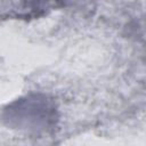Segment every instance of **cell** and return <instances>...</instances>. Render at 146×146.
I'll return each mask as SVG.
<instances>
[{"label":"cell","instance_id":"6da1fadb","mask_svg":"<svg viewBox=\"0 0 146 146\" xmlns=\"http://www.w3.org/2000/svg\"><path fill=\"white\" fill-rule=\"evenodd\" d=\"M2 120L14 129L40 133L56 127L58 113L50 98L41 94H31L5 107Z\"/></svg>","mask_w":146,"mask_h":146}]
</instances>
